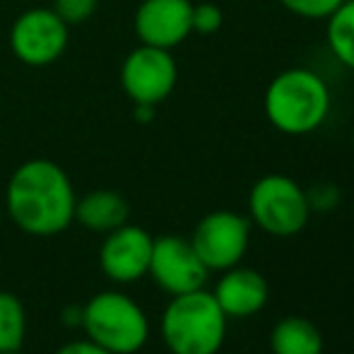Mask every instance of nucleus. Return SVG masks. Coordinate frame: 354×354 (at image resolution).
Masks as SVG:
<instances>
[{
	"label": "nucleus",
	"instance_id": "17",
	"mask_svg": "<svg viewBox=\"0 0 354 354\" xmlns=\"http://www.w3.org/2000/svg\"><path fill=\"white\" fill-rule=\"evenodd\" d=\"M97 8L99 0H53L51 5V10L68 27H77V24H84L87 19H92Z\"/></svg>",
	"mask_w": 354,
	"mask_h": 354
},
{
	"label": "nucleus",
	"instance_id": "15",
	"mask_svg": "<svg viewBox=\"0 0 354 354\" xmlns=\"http://www.w3.org/2000/svg\"><path fill=\"white\" fill-rule=\"evenodd\" d=\"M27 337V308L22 299L0 289V352L22 350Z\"/></svg>",
	"mask_w": 354,
	"mask_h": 354
},
{
	"label": "nucleus",
	"instance_id": "2",
	"mask_svg": "<svg viewBox=\"0 0 354 354\" xmlns=\"http://www.w3.org/2000/svg\"><path fill=\"white\" fill-rule=\"evenodd\" d=\"M263 109L268 121L284 136H308L330 113V89L308 68H287L270 80Z\"/></svg>",
	"mask_w": 354,
	"mask_h": 354
},
{
	"label": "nucleus",
	"instance_id": "18",
	"mask_svg": "<svg viewBox=\"0 0 354 354\" xmlns=\"http://www.w3.org/2000/svg\"><path fill=\"white\" fill-rule=\"evenodd\" d=\"M345 0H280L284 10L304 19H328Z\"/></svg>",
	"mask_w": 354,
	"mask_h": 354
},
{
	"label": "nucleus",
	"instance_id": "13",
	"mask_svg": "<svg viewBox=\"0 0 354 354\" xmlns=\"http://www.w3.org/2000/svg\"><path fill=\"white\" fill-rule=\"evenodd\" d=\"M131 205L118 191L97 188L75 203V222L92 234H109L128 222Z\"/></svg>",
	"mask_w": 354,
	"mask_h": 354
},
{
	"label": "nucleus",
	"instance_id": "4",
	"mask_svg": "<svg viewBox=\"0 0 354 354\" xmlns=\"http://www.w3.org/2000/svg\"><path fill=\"white\" fill-rule=\"evenodd\" d=\"M84 337L111 354H138L149 340V318L131 294L104 289L84 301Z\"/></svg>",
	"mask_w": 354,
	"mask_h": 354
},
{
	"label": "nucleus",
	"instance_id": "22",
	"mask_svg": "<svg viewBox=\"0 0 354 354\" xmlns=\"http://www.w3.org/2000/svg\"><path fill=\"white\" fill-rule=\"evenodd\" d=\"M133 106H136L133 109V116H136L138 123H149L154 116V109H157L152 104H133Z\"/></svg>",
	"mask_w": 354,
	"mask_h": 354
},
{
	"label": "nucleus",
	"instance_id": "9",
	"mask_svg": "<svg viewBox=\"0 0 354 354\" xmlns=\"http://www.w3.org/2000/svg\"><path fill=\"white\" fill-rule=\"evenodd\" d=\"M178 68L171 51L140 44L126 56L121 66V84L133 104L159 106L174 92Z\"/></svg>",
	"mask_w": 354,
	"mask_h": 354
},
{
	"label": "nucleus",
	"instance_id": "11",
	"mask_svg": "<svg viewBox=\"0 0 354 354\" xmlns=\"http://www.w3.org/2000/svg\"><path fill=\"white\" fill-rule=\"evenodd\" d=\"M191 0H142L136 10V34L140 44L157 48H176L193 32Z\"/></svg>",
	"mask_w": 354,
	"mask_h": 354
},
{
	"label": "nucleus",
	"instance_id": "7",
	"mask_svg": "<svg viewBox=\"0 0 354 354\" xmlns=\"http://www.w3.org/2000/svg\"><path fill=\"white\" fill-rule=\"evenodd\" d=\"M191 246L210 272L239 266L251 243V219L234 210H214L196 224Z\"/></svg>",
	"mask_w": 354,
	"mask_h": 354
},
{
	"label": "nucleus",
	"instance_id": "8",
	"mask_svg": "<svg viewBox=\"0 0 354 354\" xmlns=\"http://www.w3.org/2000/svg\"><path fill=\"white\" fill-rule=\"evenodd\" d=\"M147 275L169 297H178V294H188L205 287L210 270L201 261V256L188 239L176 236V234H164V236L154 239L152 243Z\"/></svg>",
	"mask_w": 354,
	"mask_h": 354
},
{
	"label": "nucleus",
	"instance_id": "20",
	"mask_svg": "<svg viewBox=\"0 0 354 354\" xmlns=\"http://www.w3.org/2000/svg\"><path fill=\"white\" fill-rule=\"evenodd\" d=\"M306 201L311 212H333L342 201V193L335 183H316L306 191Z\"/></svg>",
	"mask_w": 354,
	"mask_h": 354
},
{
	"label": "nucleus",
	"instance_id": "1",
	"mask_svg": "<svg viewBox=\"0 0 354 354\" xmlns=\"http://www.w3.org/2000/svg\"><path fill=\"white\" fill-rule=\"evenodd\" d=\"M77 193L61 164L51 159H27L12 171L5 188V210L19 232L48 239L75 222Z\"/></svg>",
	"mask_w": 354,
	"mask_h": 354
},
{
	"label": "nucleus",
	"instance_id": "6",
	"mask_svg": "<svg viewBox=\"0 0 354 354\" xmlns=\"http://www.w3.org/2000/svg\"><path fill=\"white\" fill-rule=\"evenodd\" d=\"M71 41V27L51 8H32L17 15L10 27V48L29 68H46L61 61Z\"/></svg>",
	"mask_w": 354,
	"mask_h": 354
},
{
	"label": "nucleus",
	"instance_id": "21",
	"mask_svg": "<svg viewBox=\"0 0 354 354\" xmlns=\"http://www.w3.org/2000/svg\"><path fill=\"white\" fill-rule=\"evenodd\" d=\"M53 354H111V352H106L104 347L94 345L92 340L82 337V340H71V342H66V345H61Z\"/></svg>",
	"mask_w": 354,
	"mask_h": 354
},
{
	"label": "nucleus",
	"instance_id": "3",
	"mask_svg": "<svg viewBox=\"0 0 354 354\" xmlns=\"http://www.w3.org/2000/svg\"><path fill=\"white\" fill-rule=\"evenodd\" d=\"M227 321L205 287L171 297L159 318V335L171 354H217L227 340Z\"/></svg>",
	"mask_w": 354,
	"mask_h": 354
},
{
	"label": "nucleus",
	"instance_id": "10",
	"mask_svg": "<svg viewBox=\"0 0 354 354\" xmlns=\"http://www.w3.org/2000/svg\"><path fill=\"white\" fill-rule=\"evenodd\" d=\"M154 236L138 224H121L104 234L99 246V268L116 284H133L147 277Z\"/></svg>",
	"mask_w": 354,
	"mask_h": 354
},
{
	"label": "nucleus",
	"instance_id": "19",
	"mask_svg": "<svg viewBox=\"0 0 354 354\" xmlns=\"http://www.w3.org/2000/svg\"><path fill=\"white\" fill-rule=\"evenodd\" d=\"M224 24V12L219 5L214 3H198L193 5L191 12V27L198 34H214L219 32Z\"/></svg>",
	"mask_w": 354,
	"mask_h": 354
},
{
	"label": "nucleus",
	"instance_id": "5",
	"mask_svg": "<svg viewBox=\"0 0 354 354\" xmlns=\"http://www.w3.org/2000/svg\"><path fill=\"white\" fill-rule=\"evenodd\" d=\"M306 191L284 174H268L248 193V219L270 236H294L308 224Z\"/></svg>",
	"mask_w": 354,
	"mask_h": 354
},
{
	"label": "nucleus",
	"instance_id": "12",
	"mask_svg": "<svg viewBox=\"0 0 354 354\" xmlns=\"http://www.w3.org/2000/svg\"><path fill=\"white\" fill-rule=\"evenodd\" d=\"M212 297L227 318H251L266 308L270 287L263 272L243 268L239 263L229 270H222L212 289Z\"/></svg>",
	"mask_w": 354,
	"mask_h": 354
},
{
	"label": "nucleus",
	"instance_id": "16",
	"mask_svg": "<svg viewBox=\"0 0 354 354\" xmlns=\"http://www.w3.org/2000/svg\"><path fill=\"white\" fill-rule=\"evenodd\" d=\"M328 46L345 68L354 71V0H345L328 17Z\"/></svg>",
	"mask_w": 354,
	"mask_h": 354
},
{
	"label": "nucleus",
	"instance_id": "14",
	"mask_svg": "<svg viewBox=\"0 0 354 354\" xmlns=\"http://www.w3.org/2000/svg\"><path fill=\"white\" fill-rule=\"evenodd\" d=\"M323 333L304 316H284L270 330L272 354H323Z\"/></svg>",
	"mask_w": 354,
	"mask_h": 354
},
{
	"label": "nucleus",
	"instance_id": "23",
	"mask_svg": "<svg viewBox=\"0 0 354 354\" xmlns=\"http://www.w3.org/2000/svg\"><path fill=\"white\" fill-rule=\"evenodd\" d=\"M0 354H22V350H17V352H0Z\"/></svg>",
	"mask_w": 354,
	"mask_h": 354
}]
</instances>
